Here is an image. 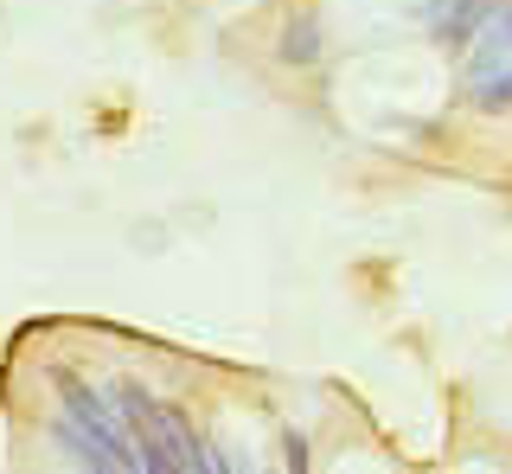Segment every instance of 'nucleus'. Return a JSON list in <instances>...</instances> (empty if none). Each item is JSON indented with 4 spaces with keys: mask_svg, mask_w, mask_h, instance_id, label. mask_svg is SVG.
Instances as JSON below:
<instances>
[{
    "mask_svg": "<svg viewBox=\"0 0 512 474\" xmlns=\"http://www.w3.org/2000/svg\"><path fill=\"white\" fill-rule=\"evenodd\" d=\"M282 52L295 58V65H308V58L320 52V26H314V20H295V26H288V45H282Z\"/></svg>",
    "mask_w": 512,
    "mask_h": 474,
    "instance_id": "20e7f679",
    "label": "nucleus"
},
{
    "mask_svg": "<svg viewBox=\"0 0 512 474\" xmlns=\"http://www.w3.org/2000/svg\"><path fill=\"white\" fill-rule=\"evenodd\" d=\"M474 90H480V103H506L512 97V13H500V20L487 26V39L474 45Z\"/></svg>",
    "mask_w": 512,
    "mask_h": 474,
    "instance_id": "7ed1b4c3",
    "label": "nucleus"
},
{
    "mask_svg": "<svg viewBox=\"0 0 512 474\" xmlns=\"http://www.w3.org/2000/svg\"><path fill=\"white\" fill-rule=\"evenodd\" d=\"M58 442L84 468H116V474L141 468V449H135V436H128L122 404L96 398V391H84V385H71V398H64V410H58Z\"/></svg>",
    "mask_w": 512,
    "mask_h": 474,
    "instance_id": "f257e3e1",
    "label": "nucleus"
},
{
    "mask_svg": "<svg viewBox=\"0 0 512 474\" xmlns=\"http://www.w3.org/2000/svg\"><path fill=\"white\" fill-rule=\"evenodd\" d=\"M122 417H128V436H135L141 449V468H167V474H199V468H224L218 455L199 449V436L186 430L180 417H173L167 404L141 398V391H122Z\"/></svg>",
    "mask_w": 512,
    "mask_h": 474,
    "instance_id": "f03ea898",
    "label": "nucleus"
}]
</instances>
